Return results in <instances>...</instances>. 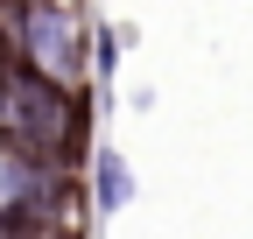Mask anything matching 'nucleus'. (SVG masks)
I'll list each match as a JSON object with an SVG mask.
<instances>
[{"mask_svg":"<svg viewBox=\"0 0 253 239\" xmlns=\"http://www.w3.org/2000/svg\"><path fill=\"white\" fill-rule=\"evenodd\" d=\"M91 36L99 28L78 0H0V49L71 92H84L91 78Z\"/></svg>","mask_w":253,"mask_h":239,"instance_id":"obj_2","label":"nucleus"},{"mask_svg":"<svg viewBox=\"0 0 253 239\" xmlns=\"http://www.w3.org/2000/svg\"><path fill=\"white\" fill-rule=\"evenodd\" d=\"M91 204H99V211H126V204H134V169H126L120 148H99V155H91Z\"/></svg>","mask_w":253,"mask_h":239,"instance_id":"obj_3","label":"nucleus"},{"mask_svg":"<svg viewBox=\"0 0 253 239\" xmlns=\"http://www.w3.org/2000/svg\"><path fill=\"white\" fill-rule=\"evenodd\" d=\"M0 141L71 169L91 141V99L42 78V71H28L21 56H0Z\"/></svg>","mask_w":253,"mask_h":239,"instance_id":"obj_1","label":"nucleus"}]
</instances>
